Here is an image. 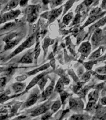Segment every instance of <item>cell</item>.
I'll use <instances>...</instances> for the list:
<instances>
[{
  "instance_id": "20",
  "label": "cell",
  "mask_w": 106,
  "mask_h": 120,
  "mask_svg": "<svg viewBox=\"0 0 106 120\" xmlns=\"http://www.w3.org/2000/svg\"><path fill=\"white\" fill-rule=\"evenodd\" d=\"M47 79H48V78L44 76L39 81V82H37V84H39V88H40V89H41V90H43V88H44V87L45 86V84H46L47 81H48Z\"/></svg>"
},
{
  "instance_id": "35",
  "label": "cell",
  "mask_w": 106,
  "mask_h": 120,
  "mask_svg": "<svg viewBox=\"0 0 106 120\" xmlns=\"http://www.w3.org/2000/svg\"><path fill=\"white\" fill-rule=\"evenodd\" d=\"M90 76H91V73H86L85 75H83L82 76V79H84V81H88L89 79Z\"/></svg>"
},
{
  "instance_id": "16",
  "label": "cell",
  "mask_w": 106,
  "mask_h": 120,
  "mask_svg": "<svg viewBox=\"0 0 106 120\" xmlns=\"http://www.w3.org/2000/svg\"><path fill=\"white\" fill-rule=\"evenodd\" d=\"M98 91L95 90L94 91L91 92V93L89 94V101H92V102H94L95 103V101L97 100V99L99 97V95H98Z\"/></svg>"
},
{
  "instance_id": "13",
  "label": "cell",
  "mask_w": 106,
  "mask_h": 120,
  "mask_svg": "<svg viewBox=\"0 0 106 120\" xmlns=\"http://www.w3.org/2000/svg\"><path fill=\"white\" fill-rule=\"evenodd\" d=\"M19 62L21 63H31L33 62V56L31 54L28 52L27 54L22 56V58L21 59Z\"/></svg>"
},
{
  "instance_id": "17",
  "label": "cell",
  "mask_w": 106,
  "mask_h": 120,
  "mask_svg": "<svg viewBox=\"0 0 106 120\" xmlns=\"http://www.w3.org/2000/svg\"><path fill=\"white\" fill-rule=\"evenodd\" d=\"M104 13H103V14H101V15H92L88 19V20L87 21V22L85 23V24H84V26H87L88 24H89L90 23H91V22H92L93 21H94L95 20V19H97L99 18L100 17L102 16V15H104Z\"/></svg>"
},
{
  "instance_id": "3",
  "label": "cell",
  "mask_w": 106,
  "mask_h": 120,
  "mask_svg": "<svg viewBox=\"0 0 106 120\" xmlns=\"http://www.w3.org/2000/svg\"><path fill=\"white\" fill-rule=\"evenodd\" d=\"M20 13L21 11L19 9L4 13L3 15H1L0 16V24L3 23V22H6L7 21L16 18V17L18 16Z\"/></svg>"
},
{
  "instance_id": "12",
  "label": "cell",
  "mask_w": 106,
  "mask_h": 120,
  "mask_svg": "<svg viewBox=\"0 0 106 120\" xmlns=\"http://www.w3.org/2000/svg\"><path fill=\"white\" fill-rule=\"evenodd\" d=\"M19 42V39H13V40L7 42V43H6L5 47H4V50H7L9 49L13 48V47H15L16 45L18 44Z\"/></svg>"
},
{
  "instance_id": "11",
  "label": "cell",
  "mask_w": 106,
  "mask_h": 120,
  "mask_svg": "<svg viewBox=\"0 0 106 120\" xmlns=\"http://www.w3.org/2000/svg\"><path fill=\"white\" fill-rule=\"evenodd\" d=\"M81 101H78L74 99H70L69 101V106L72 109H77L80 108V106L82 107V104L80 105Z\"/></svg>"
},
{
  "instance_id": "8",
  "label": "cell",
  "mask_w": 106,
  "mask_h": 120,
  "mask_svg": "<svg viewBox=\"0 0 106 120\" xmlns=\"http://www.w3.org/2000/svg\"><path fill=\"white\" fill-rule=\"evenodd\" d=\"M102 38V31L100 29H97L92 36V43L94 45H97L101 41Z\"/></svg>"
},
{
  "instance_id": "23",
  "label": "cell",
  "mask_w": 106,
  "mask_h": 120,
  "mask_svg": "<svg viewBox=\"0 0 106 120\" xmlns=\"http://www.w3.org/2000/svg\"><path fill=\"white\" fill-rule=\"evenodd\" d=\"M72 18H73V13H70L69 14H67V15H66L64 17L63 22L66 24H67L69 22L70 20L72 19Z\"/></svg>"
},
{
  "instance_id": "42",
  "label": "cell",
  "mask_w": 106,
  "mask_h": 120,
  "mask_svg": "<svg viewBox=\"0 0 106 120\" xmlns=\"http://www.w3.org/2000/svg\"><path fill=\"white\" fill-rule=\"evenodd\" d=\"M0 8H1V4H0Z\"/></svg>"
},
{
  "instance_id": "1",
  "label": "cell",
  "mask_w": 106,
  "mask_h": 120,
  "mask_svg": "<svg viewBox=\"0 0 106 120\" xmlns=\"http://www.w3.org/2000/svg\"><path fill=\"white\" fill-rule=\"evenodd\" d=\"M39 7V6L31 5L26 8V13L28 15L27 20L29 22H33L35 21L38 16Z\"/></svg>"
},
{
  "instance_id": "25",
  "label": "cell",
  "mask_w": 106,
  "mask_h": 120,
  "mask_svg": "<svg viewBox=\"0 0 106 120\" xmlns=\"http://www.w3.org/2000/svg\"><path fill=\"white\" fill-rule=\"evenodd\" d=\"M106 22V17H105V18H104L101 19L99 22H97V23L94 25V28H99V27H100V26H102L103 24H105V22Z\"/></svg>"
},
{
  "instance_id": "39",
  "label": "cell",
  "mask_w": 106,
  "mask_h": 120,
  "mask_svg": "<svg viewBox=\"0 0 106 120\" xmlns=\"http://www.w3.org/2000/svg\"><path fill=\"white\" fill-rule=\"evenodd\" d=\"M27 3H28L27 1H22L20 2V5L21 6H25L27 4Z\"/></svg>"
},
{
  "instance_id": "10",
  "label": "cell",
  "mask_w": 106,
  "mask_h": 120,
  "mask_svg": "<svg viewBox=\"0 0 106 120\" xmlns=\"http://www.w3.org/2000/svg\"><path fill=\"white\" fill-rule=\"evenodd\" d=\"M44 75L45 73H41V75H37V76L35 77V78H34L33 79V80L31 81V82L29 83V84L28 85V86L26 88V91H28L29 89H30V88H31L33 86H34V85H36V84H37V82H39V81L44 76Z\"/></svg>"
},
{
  "instance_id": "28",
  "label": "cell",
  "mask_w": 106,
  "mask_h": 120,
  "mask_svg": "<svg viewBox=\"0 0 106 120\" xmlns=\"http://www.w3.org/2000/svg\"><path fill=\"white\" fill-rule=\"evenodd\" d=\"M15 26V23L14 22H9L8 24H6L5 26H4L3 28H2V30H9L10 28H11L13 26Z\"/></svg>"
},
{
  "instance_id": "15",
  "label": "cell",
  "mask_w": 106,
  "mask_h": 120,
  "mask_svg": "<svg viewBox=\"0 0 106 120\" xmlns=\"http://www.w3.org/2000/svg\"><path fill=\"white\" fill-rule=\"evenodd\" d=\"M49 67V64L47 63V64H44V65L42 66L41 67L39 68H37V69H34V70H33L32 71H30V72H29L28 74L29 75H34V74H36V73H37L38 72H39V71H43V70H46V69H48Z\"/></svg>"
},
{
  "instance_id": "21",
  "label": "cell",
  "mask_w": 106,
  "mask_h": 120,
  "mask_svg": "<svg viewBox=\"0 0 106 120\" xmlns=\"http://www.w3.org/2000/svg\"><path fill=\"white\" fill-rule=\"evenodd\" d=\"M106 113L104 112H99L97 116H95L94 120H106Z\"/></svg>"
},
{
  "instance_id": "37",
  "label": "cell",
  "mask_w": 106,
  "mask_h": 120,
  "mask_svg": "<svg viewBox=\"0 0 106 120\" xmlns=\"http://www.w3.org/2000/svg\"><path fill=\"white\" fill-rule=\"evenodd\" d=\"M97 77L101 80H106V75H97Z\"/></svg>"
},
{
  "instance_id": "6",
  "label": "cell",
  "mask_w": 106,
  "mask_h": 120,
  "mask_svg": "<svg viewBox=\"0 0 106 120\" xmlns=\"http://www.w3.org/2000/svg\"><path fill=\"white\" fill-rule=\"evenodd\" d=\"M61 11L62 8H60L59 9L52 10V11L46 13V15H48V16H46V18H48L50 22H52V21H53L55 19L57 18L59 16L60 14L61 13Z\"/></svg>"
},
{
  "instance_id": "30",
  "label": "cell",
  "mask_w": 106,
  "mask_h": 120,
  "mask_svg": "<svg viewBox=\"0 0 106 120\" xmlns=\"http://www.w3.org/2000/svg\"><path fill=\"white\" fill-rule=\"evenodd\" d=\"M96 62H93V61H91V62H88L87 63L85 64V66L88 69H91L92 66H93L94 64H95Z\"/></svg>"
},
{
  "instance_id": "38",
  "label": "cell",
  "mask_w": 106,
  "mask_h": 120,
  "mask_svg": "<svg viewBox=\"0 0 106 120\" xmlns=\"http://www.w3.org/2000/svg\"><path fill=\"white\" fill-rule=\"evenodd\" d=\"M101 103L104 105H106V97L103 98L102 99H101Z\"/></svg>"
},
{
  "instance_id": "19",
  "label": "cell",
  "mask_w": 106,
  "mask_h": 120,
  "mask_svg": "<svg viewBox=\"0 0 106 120\" xmlns=\"http://www.w3.org/2000/svg\"><path fill=\"white\" fill-rule=\"evenodd\" d=\"M61 106V101L59 100H58L57 101H56L55 103L52 105V106H51V110L54 112H56V111H58L59 109L60 108V107Z\"/></svg>"
},
{
  "instance_id": "7",
  "label": "cell",
  "mask_w": 106,
  "mask_h": 120,
  "mask_svg": "<svg viewBox=\"0 0 106 120\" xmlns=\"http://www.w3.org/2000/svg\"><path fill=\"white\" fill-rule=\"evenodd\" d=\"M38 97H39L38 92H33L31 94V95L29 97V98H28L27 101H26V103H25L26 106H31L32 105H33L37 101Z\"/></svg>"
},
{
  "instance_id": "27",
  "label": "cell",
  "mask_w": 106,
  "mask_h": 120,
  "mask_svg": "<svg viewBox=\"0 0 106 120\" xmlns=\"http://www.w3.org/2000/svg\"><path fill=\"white\" fill-rule=\"evenodd\" d=\"M10 97L8 96L7 93L3 94L1 95H0V103H2L4 101H7V99H9Z\"/></svg>"
},
{
  "instance_id": "34",
  "label": "cell",
  "mask_w": 106,
  "mask_h": 120,
  "mask_svg": "<svg viewBox=\"0 0 106 120\" xmlns=\"http://www.w3.org/2000/svg\"><path fill=\"white\" fill-rule=\"evenodd\" d=\"M97 70V72H99L100 73H106V66H104V67L99 68Z\"/></svg>"
},
{
  "instance_id": "18",
  "label": "cell",
  "mask_w": 106,
  "mask_h": 120,
  "mask_svg": "<svg viewBox=\"0 0 106 120\" xmlns=\"http://www.w3.org/2000/svg\"><path fill=\"white\" fill-rule=\"evenodd\" d=\"M24 87H25V84H23V83H19V82L15 83V84H13V90H15L16 92H19L22 91L24 88Z\"/></svg>"
},
{
  "instance_id": "33",
  "label": "cell",
  "mask_w": 106,
  "mask_h": 120,
  "mask_svg": "<svg viewBox=\"0 0 106 120\" xmlns=\"http://www.w3.org/2000/svg\"><path fill=\"white\" fill-rule=\"evenodd\" d=\"M60 80L61 81V82L63 83V84H69V79L68 78H67L66 76H63L61 78V79H60Z\"/></svg>"
},
{
  "instance_id": "26",
  "label": "cell",
  "mask_w": 106,
  "mask_h": 120,
  "mask_svg": "<svg viewBox=\"0 0 106 120\" xmlns=\"http://www.w3.org/2000/svg\"><path fill=\"white\" fill-rule=\"evenodd\" d=\"M70 120H84V116L81 114H74L71 116Z\"/></svg>"
},
{
  "instance_id": "4",
  "label": "cell",
  "mask_w": 106,
  "mask_h": 120,
  "mask_svg": "<svg viewBox=\"0 0 106 120\" xmlns=\"http://www.w3.org/2000/svg\"><path fill=\"white\" fill-rule=\"evenodd\" d=\"M49 108V105L48 103H45L44 105H43L41 106L38 107L37 108H36L35 110L33 112H32L31 116H38L39 114H43L48 110Z\"/></svg>"
},
{
  "instance_id": "40",
  "label": "cell",
  "mask_w": 106,
  "mask_h": 120,
  "mask_svg": "<svg viewBox=\"0 0 106 120\" xmlns=\"http://www.w3.org/2000/svg\"><path fill=\"white\" fill-rule=\"evenodd\" d=\"M4 71L3 68L0 67V73H1V72H2V71Z\"/></svg>"
},
{
  "instance_id": "41",
  "label": "cell",
  "mask_w": 106,
  "mask_h": 120,
  "mask_svg": "<svg viewBox=\"0 0 106 120\" xmlns=\"http://www.w3.org/2000/svg\"><path fill=\"white\" fill-rule=\"evenodd\" d=\"M106 55H105L104 56V57H102V58H101V60H104V59H106Z\"/></svg>"
},
{
  "instance_id": "36",
  "label": "cell",
  "mask_w": 106,
  "mask_h": 120,
  "mask_svg": "<svg viewBox=\"0 0 106 120\" xmlns=\"http://www.w3.org/2000/svg\"><path fill=\"white\" fill-rule=\"evenodd\" d=\"M80 16L79 15H77V16L75 18V19L74 21V22H73V24H75V23H77V22H79V20H80Z\"/></svg>"
},
{
  "instance_id": "2",
  "label": "cell",
  "mask_w": 106,
  "mask_h": 120,
  "mask_svg": "<svg viewBox=\"0 0 106 120\" xmlns=\"http://www.w3.org/2000/svg\"><path fill=\"white\" fill-rule=\"evenodd\" d=\"M34 41H35V35H33L32 36H31L30 38H29L28 39H27L26 41L23 42V43L21 44V45L19 46L18 48L15 51H13V53L11 54L10 57H13L15 56V55H16L17 54H18L20 52H21L22 51H23L24 49L28 48H29L33 45L34 43Z\"/></svg>"
},
{
  "instance_id": "31",
  "label": "cell",
  "mask_w": 106,
  "mask_h": 120,
  "mask_svg": "<svg viewBox=\"0 0 106 120\" xmlns=\"http://www.w3.org/2000/svg\"><path fill=\"white\" fill-rule=\"evenodd\" d=\"M51 113L49 112H47L46 113V114L42 116V120H49V118H51Z\"/></svg>"
},
{
  "instance_id": "24",
  "label": "cell",
  "mask_w": 106,
  "mask_h": 120,
  "mask_svg": "<svg viewBox=\"0 0 106 120\" xmlns=\"http://www.w3.org/2000/svg\"><path fill=\"white\" fill-rule=\"evenodd\" d=\"M63 88H64V85H63V83L61 82V81L59 80L57 82V84H56V91L58 92H61L63 90Z\"/></svg>"
},
{
  "instance_id": "14",
  "label": "cell",
  "mask_w": 106,
  "mask_h": 120,
  "mask_svg": "<svg viewBox=\"0 0 106 120\" xmlns=\"http://www.w3.org/2000/svg\"><path fill=\"white\" fill-rule=\"evenodd\" d=\"M18 4V1H11L7 4L6 6L5 7V8L4 9V11H10L13 8H15V7H16L17 5Z\"/></svg>"
},
{
  "instance_id": "29",
  "label": "cell",
  "mask_w": 106,
  "mask_h": 120,
  "mask_svg": "<svg viewBox=\"0 0 106 120\" xmlns=\"http://www.w3.org/2000/svg\"><path fill=\"white\" fill-rule=\"evenodd\" d=\"M6 82V78L5 77L1 78H0V88H3V87L5 86Z\"/></svg>"
},
{
  "instance_id": "22",
  "label": "cell",
  "mask_w": 106,
  "mask_h": 120,
  "mask_svg": "<svg viewBox=\"0 0 106 120\" xmlns=\"http://www.w3.org/2000/svg\"><path fill=\"white\" fill-rule=\"evenodd\" d=\"M101 52H102V48H100L98 49V50H97L96 51H95V52H94L93 54H92V56L90 57V59H95V58H97L98 57H99V56H101Z\"/></svg>"
},
{
  "instance_id": "9",
  "label": "cell",
  "mask_w": 106,
  "mask_h": 120,
  "mask_svg": "<svg viewBox=\"0 0 106 120\" xmlns=\"http://www.w3.org/2000/svg\"><path fill=\"white\" fill-rule=\"evenodd\" d=\"M91 47L90 43L89 42H86V43H82L79 51L82 54L86 55V54H88L89 52V51H91Z\"/></svg>"
},
{
  "instance_id": "5",
  "label": "cell",
  "mask_w": 106,
  "mask_h": 120,
  "mask_svg": "<svg viewBox=\"0 0 106 120\" xmlns=\"http://www.w3.org/2000/svg\"><path fill=\"white\" fill-rule=\"evenodd\" d=\"M54 81H52V82L46 88V89L44 90V91L43 92L42 94V96H41V101H44L46 99L48 98L50 95L52 93V91L54 90Z\"/></svg>"
},
{
  "instance_id": "32",
  "label": "cell",
  "mask_w": 106,
  "mask_h": 120,
  "mask_svg": "<svg viewBox=\"0 0 106 120\" xmlns=\"http://www.w3.org/2000/svg\"><path fill=\"white\" fill-rule=\"evenodd\" d=\"M68 96V94L66 92H62L61 93V101L62 103H64V100L66 99V98Z\"/></svg>"
}]
</instances>
